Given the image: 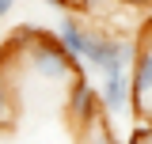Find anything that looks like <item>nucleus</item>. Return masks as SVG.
<instances>
[{
  "instance_id": "obj_4",
  "label": "nucleus",
  "mask_w": 152,
  "mask_h": 144,
  "mask_svg": "<svg viewBox=\"0 0 152 144\" xmlns=\"http://www.w3.org/2000/svg\"><path fill=\"white\" fill-rule=\"evenodd\" d=\"M99 95H103L107 118H122V114L133 106V72L103 76V80H99Z\"/></svg>"
},
{
  "instance_id": "obj_9",
  "label": "nucleus",
  "mask_w": 152,
  "mask_h": 144,
  "mask_svg": "<svg viewBox=\"0 0 152 144\" xmlns=\"http://www.w3.org/2000/svg\"><path fill=\"white\" fill-rule=\"evenodd\" d=\"M122 4H152V0H122Z\"/></svg>"
},
{
  "instance_id": "obj_8",
  "label": "nucleus",
  "mask_w": 152,
  "mask_h": 144,
  "mask_svg": "<svg viewBox=\"0 0 152 144\" xmlns=\"http://www.w3.org/2000/svg\"><path fill=\"white\" fill-rule=\"evenodd\" d=\"M15 4H19V0H0V15L12 19V15H15Z\"/></svg>"
},
{
  "instance_id": "obj_3",
  "label": "nucleus",
  "mask_w": 152,
  "mask_h": 144,
  "mask_svg": "<svg viewBox=\"0 0 152 144\" xmlns=\"http://www.w3.org/2000/svg\"><path fill=\"white\" fill-rule=\"evenodd\" d=\"M65 110H69V121H72V129H84L91 125V121H99L107 110H103V95L88 84V76H76L72 84H69V99H65Z\"/></svg>"
},
{
  "instance_id": "obj_1",
  "label": "nucleus",
  "mask_w": 152,
  "mask_h": 144,
  "mask_svg": "<svg viewBox=\"0 0 152 144\" xmlns=\"http://www.w3.org/2000/svg\"><path fill=\"white\" fill-rule=\"evenodd\" d=\"M19 49H23V65L34 72L38 80H57V84H72L76 76H88L84 65L76 61L65 46L57 31H38V27H23L12 34Z\"/></svg>"
},
{
  "instance_id": "obj_7",
  "label": "nucleus",
  "mask_w": 152,
  "mask_h": 144,
  "mask_svg": "<svg viewBox=\"0 0 152 144\" xmlns=\"http://www.w3.org/2000/svg\"><path fill=\"white\" fill-rule=\"evenodd\" d=\"M76 133H80V140H76V144H114V137H110V125H107V114H103L99 121H91V125L76 129Z\"/></svg>"
},
{
  "instance_id": "obj_6",
  "label": "nucleus",
  "mask_w": 152,
  "mask_h": 144,
  "mask_svg": "<svg viewBox=\"0 0 152 144\" xmlns=\"http://www.w3.org/2000/svg\"><path fill=\"white\" fill-rule=\"evenodd\" d=\"M91 27L84 23V19L76 15V12H61V23H57V38H61V46L76 57V61H84L88 53V46H91Z\"/></svg>"
},
{
  "instance_id": "obj_2",
  "label": "nucleus",
  "mask_w": 152,
  "mask_h": 144,
  "mask_svg": "<svg viewBox=\"0 0 152 144\" xmlns=\"http://www.w3.org/2000/svg\"><path fill=\"white\" fill-rule=\"evenodd\" d=\"M137 42L133 38H122V34H107V31H95L91 34V46L84 53V72H99L103 76H118V72H133V61H137Z\"/></svg>"
},
{
  "instance_id": "obj_5",
  "label": "nucleus",
  "mask_w": 152,
  "mask_h": 144,
  "mask_svg": "<svg viewBox=\"0 0 152 144\" xmlns=\"http://www.w3.org/2000/svg\"><path fill=\"white\" fill-rule=\"evenodd\" d=\"M133 106L141 114L152 110V38L141 42L137 61H133Z\"/></svg>"
}]
</instances>
